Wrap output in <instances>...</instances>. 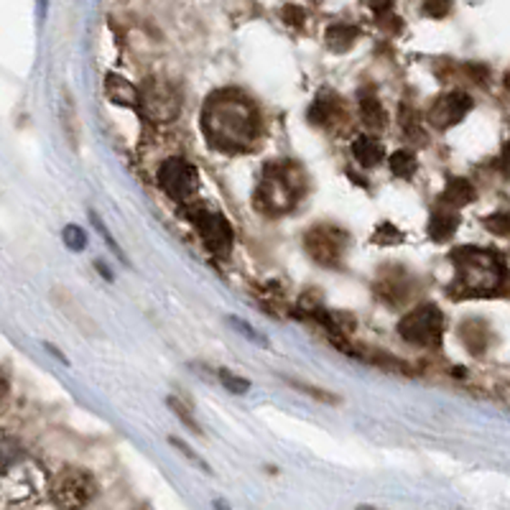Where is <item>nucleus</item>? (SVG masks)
<instances>
[{
    "label": "nucleus",
    "mask_w": 510,
    "mask_h": 510,
    "mask_svg": "<svg viewBox=\"0 0 510 510\" xmlns=\"http://www.w3.org/2000/svg\"><path fill=\"white\" fill-rule=\"evenodd\" d=\"M459 340L470 350V355H483L487 350V342H490V329L483 319H467L459 327Z\"/></svg>",
    "instance_id": "obj_18"
},
{
    "label": "nucleus",
    "mask_w": 510,
    "mask_h": 510,
    "mask_svg": "<svg viewBox=\"0 0 510 510\" xmlns=\"http://www.w3.org/2000/svg\"><path fill=\"white\" fill-rule=\"evenodd\" d=\"M370 240H373L375 245H401V243H404V233L393 223H380Z\"/></svg>",
    "instance_id": "obj_23"
},
{
    "label": "nucleus",
    "mask_w": 510,
    "mask_h": 510,
    "mask_svg": "<svg viewBox=\"0 0 510 510\" xmlns=\"http://www.w3.org/2000/svg\"><path fill=\"white\" fill-rule=\"evenodd\" d=\"M166 405H169L171 411H174V414H176V416L182 419L184 426H189V429H192L195 434H202V429H199V424L195 421V416H192V414L186 411V405H184L179 398H174V395H171V398H166Z\"/></svg>",
    "instance_id": "obj_27"
},
{
    "label": "nucleus",
    "mask_w": 510,
    "mask_h": 510,
    "mask_svg": "<svg viewBox=\"0 0 510 510\" xmlns=\"http://www.w3.org/2000/svg\"><path fill=\"white\" fill-rule=\"evenodd\" d=\"M388 166H391L393 176L398 179H411L416 174V154L414 151H395L391 158H388Z\"/></svg>",
    "instance_id": "obj_21"
},
{
    "label": "nucleus",
    "mask_w": 510,
    "mask_h": 510,
    "mask_svg": "<svg viewBox=\"0 0 510 510\" xmlns=\"http://www.w3.org/2000/svg\"><path fill=\"white\" fill-rule=\"evenodd\" d=\"M230 325H233V327H235V329H240V332H243L245 337H250V340H255V342H261V345H263L261 335H258V332H255V329H253V327H248L245 322H240L237 316H230Z\"/></svg>",
    "instance_id": "obj_32"
},
{
    "label": "nucleus",
    "mask_w": 510,
    "mask_h": 510,
    "mask_svg": "<svg viewBox=\"0 0 510 510\" xmlns=\"http://www.w3.org/2000/svg\"><path fill=\"white\" fill-rule=\"evenodd\" d=\"M217 375H220V380H223V385L227 388L230 393H237V395H243V393L250 391V380L240 378V375H235V373H230V370H217Z\"/></svg>",
    "instance_id": "obj_26"
},
{
    "label": "nucleus",
    "mask_w": 510,
    "mask_h": 510,
    "mask_svg": "<svg viewBox=\"0 0 510 510\" xmlns=\"http://www.w3.org/2000/svg\"><path fill=\"white\" fill-rule=\"evenodd\" d=\"M398 335L414 347L436 350L445 337V315L436 304H419L398 322Z\"/></svg>",
    "instance_id": "obj_4"
},
{
    "label": "nucleus",
    "mask_w": 510,
    "mask_h": 510,
    "mask_svg": "<svg viewBox=\"0 0 510 510\" xmlns=\"http://www.w3.org/2000/svg\"><path fill=\"white\" fill-rule=\"evenodd\" d=\"M414 291H416V275H411L401 265H385L375 281V294L393 306L411 299Z\"/></svg>",
    "instance_id": "obj_11"
},
{
    "label": "nucleus",
    "mask_w": 510,
    "mask_h": 510,
    "mask_svg": "<svg viewBox=\"0 0 510 510\" xmlns=\"http://www.w3.org/2000/svg\"><path fill=\"white\" fill-rule=\"evenodd\" d=\"M485 230L497 237H510V215L508 212H495L485 217Z\"/></svg>",
    "instance_id": "obj_24"
},
{
    "label": "nucleus",
    "mask_w": 510,
    "mask_h": 510,
    "mask_svg": "<svg viewBox=\"0 0 510 510\" xmlns=\"http://www.w3.org/2000/svg\"><path fill=\"white\" fill-rule=\"evenodd\" d=\"M304 248L312 255V261L319 263V265L340 268L347 250H350V235H347V230H342L340 225H315L304 235Z\"/></svg>",
    "instance_id": "obj_6"
},
{
    "label": "nucleus",
    "mask_w": 510,
    "mask_h": 510,
    "mask_svg": "<svg viewBox=\"0 0 510 510\" xmlns=\"http://www.w3.org/2000/svg\"><path fill=\"white\" fill-rule=\"evenodd\" d=\"M202 131L212 148L223 154H245L263 135L258 107L235 90L215 92L202 107Z\"/></svg>",
    "instance_id": "obj_1"
},
{
    "label": "nucleus",
    "mask_w": 510,
    "mask_h": 510,
    "mask_svg": "<svg viewBox=\"0 0 510 510\" xmlns=\"http://www.w3.org/2000/svg\"><path fill=\"white\" fill-rule=\"evenodd\" d=\"M357 36H360V31L355 26H350V24H335V26L327 28L325 41H327V46L335 54H345L353 49Z\"/></svg>",
    "instance_id": "obj_19"
},
{
    "label": "nucleus",
    "mask_w": 510,
    "mask_h": 510,
    "mask_svg": "<svg viewBox=\"0 0 510 510\" xmlns=\"http://www.w3.org/2000/svg\"><path fill=\"white\" fill-rule=\"evenodd\" d=\"M169 442H171V445H174V446H176V449H182V455H184V457H189V459H192V462H195V465H199V467H202V470H207V467H205V462H202V459L196 457V455H195V452H192V449H189V446H184L182 442H179V439H176V436H171Z\"/></svg>",
    "instance_id": "obj_35"
},
{
    "label": "nucleus",
    "mask_w": 510,
    "mask_h": 510,
    "mask_svg": "<svg viewBox=\"0 0 510 510\" xmlns=\"http://www.w3.org/2000/svg\"><path fill=\"white\" fill-rule=\"evenodd\" d=\"M62 125H65L66 141L72 145V151H79V135H82V128H79V115H77V105H75V97L65 92V100H62Z\"/></svg>",
    "instance_id": "obj_20"
},
{
    "label": "nucleus",
    "mask_w": 510,
    "mask_h": 510,
    "mask_svg": "<svg viewBox=\"0 0 510 510\" xmlns=\"http://www.w3.org/2000/svg\"><path fill=\"white\" fill-rule=\"evenodd\" d=\"M309 189V176L299 161L281 158L263 169L261 184L255 189V207L265 215H284L296 207Z\"/></svg>",
    "instance_id": "obj_3"
},
{
    "label": "nucleus",
    "mask_w": 510,
    "mask_h": 510,
    "mask_svg": "<svg viewBox=\"0 0 510 510\" xmlns=\"http://www.w3.org/2000/svg\"><path fill=\"white\" fill-rule=\"evenodd\" d=\"M186 220L195 225V230L202 237V243L207 245V250H212L217 258L230 255L233 243H235V230L230 220L225 217L223 212L210 210L205 205H192L186 210Z\"/></svg>",
    "instance_id": "obj_5"
},
{
    "label": "nucleus",
    "mask_w": 510,
    "mask_h": 510,
    "mask_svg": "<svg viewBox=\"0 0 510 510\" xmlns=\"http://www.w3.org/2000/svg\"><path fill=\"white\" fill-rule=\"evenodd\" d=\"M459 227V215L455 207H446V205H439L434 207L432 217H429V225H426V233L432 240L436 243H446L449 237L457 233Z\"/></svg>",
    "instance_id": "obj_15"
},
{
    "label": "nucleus",
    "mask_w": 510,
    "mask_h": 510,
    "mask_svg": "<svg viewBox=\"0 0 510 510\" xmlns=\"http://www.w3.org/2000/svg\"><path fill=\"white\" fill-rule=\"evenodd\" d=\"M452 265H455V296L462 299H485L503 291L508 271L493 250L462 245L452 250Z\"/></svg>",
    "instance_id": "obj_2"
},
{
    "label": "nucleus",
    "mask_w": 510,
    "mask_h": 510,
    "mask_svg": "<svg viewBox=\"0 0 510 510\" xmlns=\"http://www.w3.org/2000/svg\"><path fill=\"white\" fill-rule=\"evenodd\" d=\"M95 268H97V271H100V274L105 275L107 281H113V271H110V268H105V265H103V263H95Z\"/></svg>",
    "instance_id": "obj_36"
},
{
    "label": "nucleus",
    "mask_w": 510,
    "mask_h": 510,
    "mask_svg": "<svg viewBox=\"0 0 510 510\" xmlns=\"http://www.w3.org/2000/svg\"><path fill=\"white\" fill-rule=\"evenodd\" d=\"M357 107H360V118L365 123L370 131H383L388 128V113L380 103V97L375 90H360L357 92Z\"/></svg>",
    "instance_id": "obj_13"
},
{
    "label": "nucleus",
    "mask_w": 510,
    "mask_h": 510,
    "mask_svg": "<svg viewBox=\"0 0 510 510\" xmlns=\"http://www.w3.org/2000/svg\"><path fill=\"white\" fill-rule=\"evenodd\" d=\"M398 120H401V125H404V133L408 135V138H414V133H416V135H421L419 113H416V110H411L408 105H401V115H398Z\"/></svg>",
    "instance_id": "obj_28"
},
{
    "label": "nucleus",
    "mask_w": 510,
    "mask_h": 510,
    "mask_svg": "<svg viewBox=\"0 0 510 510\" xmlns=\"http://www.w3.org/2000/svg\"><path fill=\"white\" fill-rule=\"evenodd\" d=\"M138 110L145 120L156 123V125H166L171 120H176L179 110H182V95L171 85L169 79L151 77L145 79L141 87V103Z\"/></svg>",
    "instance_id": "obj_7"
},
{
    "label": "nucleus",
    "mask_w": 510,
    "mask_h": 510,
    "mask_svg": "<svg viewBox=\"0 0 510 510\" xmlns=\"http://www.w3.org/2000/svg\"><path fill=\"white\" fill-rule=\"evenodd\" d=\"M5 395H8V385H5V380L0 378V405L5 404Z\"/></svg>",
    "instance_id": "obj_37"
},
{
    "label": "nucleus",
    "mask_w": 510,
    "mask_h": 510,
    "mask_svg": "<svg viewBox=\"0 0 510 510\" xmlns=\"http://www.w3.org/2000/svg\"><path fill=\"white\" fill-rule=\"evenodd\" d=\"M105 95L110 103L123 107H138L141 103V90L133 87L128 79H123L120 75H107L105 77Z\"/></svg>",
    "instance_id": "obj_16"
},
{
    "label": "nucleus",
    "mask_w": 510,
    "mask_h": 510,
    "mask_svg": "<svg viewBox=\"0 0 510 510\" xmlns=\"http://www.w3.org/2000/svg\"><path fill=\"white\" fill-rule=\"evenodd\" d=\"M62 237H65L66 248L75 250V253H79V250L87 248V233H85L82 227H77V225H66L65 233H62Z\"/></svg>",
    "instance_id": "obj_25"
},
{
    "label": "nucleus",
    "mask_w": 510,
    "mask_h": 510,
    "mask_svg": "<svg viewBox=\"0 0 510 510\" xmlns=\"http://www.w3.org/2000/svg\"><path fill=\"white\" fill-rule=\"evenodd\" d=\"M475 196H477V189H475V184L470 179H465V176H449L445 184V189H442V195H439V205H446V207H467L475 202Z\"/></svg>",
    "instance_id": "obj_14"
},
{
    "label": "nucleus",
    "mask_w": 510,
    "mask_h": 510,
    "mask_svg": "<svg viewBox=\"0 0 510 510\" xmlns=\"http://www.w3.org/2000/svg\"><path fill=\"white\" fill-rule=\"evenodd\" d=\"M367 5L373 8V14L383 18V15H391L393 14V5H395V0H367Z\"/></svg>",
    "instance_id": "obj_31"
},
{
    "label": "nucleus",
    "mask_w": 510,
    "mask_h": 510,
    "mask_svg": "<svg viewBox=\"0 0 510 510\" xmlns=\"http://www.w3.org/2000/svg\"><path fill=\"white\" fill-rule=\"evenodd\" d=\"M472 107H475V100H472L467 92L452 90L439 95L434 100L426 118H429L432 128H436V131H449V128H455L457 123L467 118V113H470Z\"/></svg>",
    "instance_id": "obj_10"
},
{
    "label": "nucleus",
    "mask_w": 510,
    "mask_h": 510,
    "mask_svg": "<svg viewBox=\"0 0 510 510\" xmlns=\"http://www.w3.org/2000/svg\"><path fill=\"white\" fill-rule=\"evenodd\" d=\"M497 169H500V174H503L505 179H510V141L503 145V151H500V158H497Z\"/></svg>",
    "instance_id": "obj_33"
},
{
    "label": "nucleus",
    "mask_w": 510,
    "mask_h": 510,
    "mask_svg": "<svg viewBox=\"0 0 510 510\" xmlns=\"http://www.w3.org/2000/svg\"><path fill=\"white\" fill-rule=\"evenodd\" d=\"M291 388H296L299 393L304 395H309V398H315L319 404H340V395H335L332 391H325V388H319V385H309V383H301V380H294L288 378L286 380Z\"/></svg>",
    "instance_id": "obj_22"
},
{
    "label": "nucleus",
    "mask_w": 510,
    "mask_h": 510,
    "mask_svg": "<svg viewBox=\"0 0 510 510\" xmlns=\"http://www.w3.org/2000/svg\"><path fill=\"white\" fill-rule=\"evenodd\" d=\"M465 72H470V79L475 82H487V75H490V69L485 65H465Z\"/></svg>",
    "instance_id": "obj_34"
},
{
    "label": "nucleus",
    "mask_w": 510,
    "mask_h": 510,
    "mask_svg": "<svg viewBox=\"0 0 510 510\" xmlns=\"http://www.w3.org/2000/svg\"><path fill=\"white\" fill-rule=\"evenodd\" d=\"M347 110L345 103L337 97V92H322L316 95V100L309 105V123L316 128H335L337 120H345Z\"/></svg>",
    "instance_id": "obj_12"
},
{
    "label": "nucleus",
    "mask_w": 510,
    "mask_h": 510,
    "mask_svg": "<svg viewBox=\"0 0 510 510\" xmlns=\"http://www.w3.org/2000/svg\"><path fill=\"white\" fill-rule=\"evenodd\" d=\"M95 493H97L95 477L79 467L59 472L52 485L54 503L62 510H82L95 497Z\"/></svg>",
    "instance_id": "obj_9"
},
{
    "label": "nucleus",
    "mask_w": 510,
    "mask_h": 510,
    "mask_svg": "<svg viewBox=\"0 0 510 510\" xmlns=\"http://www.w3.org/2000/svg\"><path fill=\"white\" fill-rule=\"evenodd\" d=\"M452 11V0H424V14L429 18H445Z\"/></svg>",
    "instance_id": "obj_29"
},
{
    "label": "nucleus",
    "mask_w": 510,
    "mask_h": 510,
    "mask_svg": "<svg viewBox=\"0 0 510 510\" xmlns=\"http://www.w3.org/2000/svg\"><path fill=\"white\" fill-rule=\"evenodd\" d=\"M353 156L355 161L360 164V166H365V169H373V166H378L383 156H385V148L380 144L375 135H357L353 141Z\"/></svg>",
    "instance_id": "obj_17"
},
{
    "label": "nucleus",
    "mask_w": 510,
    "mask_h": 510,
    "mask_svg": "<svg viewBox=\"0 0 510 510\" xmlns=\"http://www.w3.org/2000/svg\"><path fill=\"white\" fill-rule=\"evenodd\" d=\"M284 21H286L288 26L304 28V24H306V14L301 11L299 5H286V8H284Z\"/></svg>",
    "instance_id": "obj_30"
},
{
    "label": "nucleus",
    "mask_w": 510,
    "mask_h": 510,
    "mask_svg": "<svg viewBox=\"0 0 510 510\" xmlns=\"http://www.w3.org/2000/svg\"><path fill=\"white\" fill-rule=\"evenodd\" d=\"M158 186L164 189V195L171 196L174 202L186 205L189 199H195L199 189V171L196 166L184 156H171L158 166Z\"/></svg>",
    "instance_id": "obj_8"
},
{
    "label": "nucleus",
    "mask_w": 510,
    "mask_h": 510,
    "mask_svg": "<svg viewBox=\"0 0 510 510\" xmlns=\"http://www.w3.org/2000/svg\"><path fill=\"white\" fill-rule=\"evenodd\" d=\"M357 510H378V508H367V505H363V508H357Z\"/></svg>",
    "instance_id": "obj_38"
}]
</instances>
